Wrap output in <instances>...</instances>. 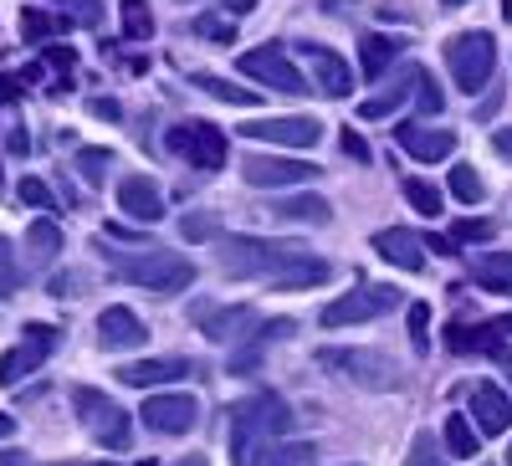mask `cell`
<instances>
[{
	"label": "cell",
	"instance_id": "cell-22",
	"mask_svg": "<svg viewBox=\"0 0 512 466\" xmlns=\"http://www.w3.org/2000/svg\"><path fill=\"white\" fill-rule=\"evenodd\" d=\"M502 333H512V318H497V323H477V328H466V323H451L446 328V349L451 354H502Z\"/></svg>",
	"mask_w": 512,
	"mask_h": 466
},
{
	"label": "cell",
	"instance_id": "cell-20",
	"mask_svg": "<svg viewBox=\"0 0 512 466\" xmlns=\"http://www.w3.org/2000/svg\"><path fill=\"white\" fill-rule=\"evenodd\" d=\"M374 251H379L390 267H400V272H425V241H420L415 231H405V226L374 231Z\"/></svg>",
	"mask_w": 512,
	"mask_h": 466
},
{
	"label": "cell",
	"instance_id": "cell-37",
	"mask_svg": "<svg viewBox=\"0 0 512 466\" xmlns=\"http://www.w3.org/2000/svg\"><path fill=\"white\" fill-rule=\"evenodd\" d=\"M410 466H446V456H441V446H436L431 431H415V441H410Z\"/></svg>",
	"mask_w": 512,
	"mask_h": 466
},
{
	"label": "cell",
	"instance_id": "cell-2",
	"mask_svg": "<svg viewBox=\"0 0 512 466\" xmlns=\"http://www.w3.org/2000/svg\"><path fill=\"white\" fill-rule=\"evenodd\" d=\"M113 267L123 282H134L144 292H159V298H175L195 282V262L180 257V251H159V246H144V251H113Z\"/></svg>",
	"mask_w": 512,
	"mask_h": 466
},
{
	"label": "cell",
	"instance_id": "cell-45",
	"mask_svg": "<svg viewBox=\"0 0 512 466\" xmlns=\"http://www.w3.org/2000/svg\"><path fill=\"white\" fill-rule=\"evenodd\" d=\"M21 200L36 205V210H47V205H52V190L41 185V180H21Z\"/></svg>",
	"mask_w": 512,
	"mask_h": 466
},
{
	"label": "cell",
	"instance_id": "cell-14",
	"mask_svg": "<svg viewBox=\"0 0 512 466\" xmlns=\"http://www.w3.org/2000/svg\"><path fill=\"white\" fill-rule=\"evenodd\" d=\"M144 426L159 436H185L200 426V400L195 395H149L144 400Z\"/></svg>",
	"mask_w": 512,
	"mask_h": 466
},
{
	"label": "cell",
	"instance_id": "cell-15",
	"mask_svg": "<svg viewBox=\"0 0 512 466\" xmlns=\"http://www.w3.org/2000/svg\"><path fill=\"white\" fill-rule=\"evenodd\" d=\"M144 338H149V328H144V318L134 308H103L98 313V344H103V354L144 349Z\"/></svg>",
	"mask_w": 512,
	"mask_h": 466
},
{
	"label": "cell",
	"instance_id": "cell-4",
	"mask_svg": "<svg viewBox=\"0 0 512 466\" xmlns=\"http://www.w3.org/2000/svg\"><path fill=\"white\" fill-rule=\"evenodd\" d=\"M318 364L333 369L344 385H359V390H374V395L405 385L400 364L390 354H379V349H318Z\"/></svg>",
	"mask_w": 512,
	"mask_h": 466
},
{
	"label": "cell",
	"instance_id": "cell-13",
	"mask_svg": "<svg viewBox=\"0 0 512 466\" xmlns=\"http://www.w3.org/2000/svg\"><path fill=\"white\" fill-rule=\"evenodd\" d=\"M241 134L256 144H282V149H313L323 139V123L318 118H256L241 123Z\"/></svg>",
	"mask_w": 512,
	"mask_h": 466
},
{
	"label": "cell",
	"instance_id": "cell-17",
	"mask_svg": "<svg viewBox=\"0 0 512 466\" xmlns=\"http://www.w3.org/2000/svg\"><path fill=\"white\" fill-rule=\"evenodd\" d=\"M118 210L139 226H154V221H164V195L149 175H128V180H118Z\"/></svg>",
	"mask_w": 512,
	"mask_h": 466
},
{
	"label": "cell",
	"instance_id": "cell-10",
	"mask_svg": "<svg viewBox=\"0 0 512 466\" xmlns=\"http://www.w3.org/2000/svg\"><path fill=\"white\" fill-rule=\"evenodd\" d=\"M241 72L256 77L272 93H287V98H303L308 93V82H303V72L287 62L282 41H267V47H256V52H241Z\"/></svg>",
	"mask_w": 512,
	"mask_h": 466
},
{
	"label": "cell",
	"instance_id": "cell-56",
	"mask_svg": "<svg viewBox=\"0 0 512 466\" xmlns=\"http://www.w3.org/2000/svg\"><path fill=\"white\" fill-rule=\"evenodd\" d=\"M502 16H507V21H512V0H502Z\"/></svg>",
	"mask_w": 512,
	"mask_h": 466
},
{
	"label": "cell",
	"instance_id": "cell-23",
	"mask_svg": "<svg viewBox=\"0 0 512 466\" xmlns=\"http://www.w3.org/2000/svg\"><path fill=\"white\" fill-rule=\"evenodd\" d=\"M277 221H292V226H328L333 221V205L323 195H282L272 205Z\"/></svg>",
	"mask_w": 512,
	"mask_h": 466
},
{
	"label": "cell",
	"instance_id": "cell-21",
	"mask_svg": "<svg viewBox=\"0 0 512 466\" xmlns=\"http://www.w3.org/2000/svg\"><path fill=\"white\" fill-rule=\"evenodd\" d=\"M185 374H195V359H139V364L118 369V385L154 390V385H169V379H185Z\"/></svg>",
	"mask_w": 512,
	"mask_h": 466
},
{
	"label": "cell",
	"instance_id": "cell-33",
	"mask_svg": "<svg viewBox=\"0 0 512 466\" xmlns=\"http://www.w3.org/2000/svg\"><path fill=\"white\" fill-rule=\"evenodd\" d=\"M118 11H123V36L128 41H149L154 36V16L144 0H118Z\"/></svg>",
	"mask_w": 512,
	"mask_h": 466
},
{
	"label": "cell",
	"instance_id": "cell-26",
	"mask_svg": "<svg viewBox=\"0 0 512 466\" xmlns=\"http://www.w3.org/2000/svg\"><path fill=\"white\" fill-rule=\"evenodd\" d=\"M472 282L487 292H512V251H482L472 262Z\"/></svg>",
	"mask_w": 512,
	"mask_h": 466
},
{
	"label": "cell",
	"instance_id": "cell-49",
	"mask_svg": "<svg viewBox=\"0 0 512 466\" xmlns=\"http://www.w3.org/2000/svg\"><path fill=\"white\" fill-rule=\"evenodd\" d=\"M16 93H21V82L16 77H0V103H11Z\"/></svg>",
	"mask_w": 512,
	"mask_h": 466
},
{
	"label": "cell",
	"instance_id": "cell-53",
	"mask_svg": "<svg viewBox=\"0 0 512 466\" xmlns=\"http://www.w3.org/2000/svg\"><path fill=\"white\" fill-rule=\"evenodd\" d=\"M175 466H205V456H185V461H175Z\"/></svg>",
	"mask_w": 512,
	"mask_h": 466
},
{
	"label": "cell",
	"instance_id": "cell-8",
	"mask_svg": "<svg viewBox=\"0 0 512 466\" xmlns=\"http://www.w3.org/2000/svg\"><path fill=\"white\" fill-rule=\"evenodd\" d=\"M400 303H405V298H400V287H390V282H364L359 292H344V298H333V303L323 308V328L369 323V318L390 313V308H400Z\"/></svg>",
	"mask_w": 512,
	"mask_h": 466
},
{
	"label": "cell",
	"instance_id": "cell-24",
	"mask_svg": "<svg viewBox=\"0 0 512 466\" xmlns=\"http://www.w3.org/2000/svg\"><path fill=\"white\" fill-rule=\"evenodd\" d=\"M395 62H400V41H395V36H379V31L359 36V67H364L369 82H379Z\"/></svg>",
	"mask_w": 512,
	"mask_h": 466
},
{
	"label": "cell",
	"instance_id": "cell-41",
	"mask_svg": "<svg viewBox=\"0 0 512 466\" xmlns=\"http://www.w3.org/2000/svg\"><path fill=\"white\" fill-rule=\"evenodd\" d=\"M415 98H420L425 113H441V108H446V93L436 88V77L425 72V67H420V77H415Z\"/></svg>",
	"mask_w": 512,
	"mask_h": 466
},
{
	"label": "cell",
	"instance_id": "cell-12",
	"mask_svg": "<svg viewBox=\"0 0 512 466\" xmlns=\"http://www.w3.org/2000/svg\"><path fill=\"white\" fill-rule=\"evenodd\" d=\"M57 349V328H47V323H26V333H21V344L0 359V390H11V385H21L26 374H36L41 364H47V354Z\"/></svg>",
	"mask_w": 512,
	"mask_h": 466
},
{
	"label": "cell",
	"instance_id": "cell-39",
	"mask_svg": "<svg viewBox=\"0 0 512 466\" xmlns=\"http://www.w3.org/2000/svg\"><path fill=\"white\" fill-rule=\"evenodd\" d=\"M21 31H26L31 41H41V36H52V31H67V16H47V11H26V16H21Z\"/></svg>",
	"mask_w": 512,
	"mask_h": 466
},
{
	"label": "cell",
	"instance_id": "cell-9",
	"mask_svg": "<svg viewBox=\"0 0 512 466\" xmlns=\"http://www.w3.org/2000/svg\"><path fill=\"white\" fill-rule=\"evenodd\" d=\"M323 169L313 159H287V154H246L241 159V180L256 190H287V185H308Z\"/></svg>",
	"mask_w": 512,
	"mask_h": 466
},
{
	"label": "cell",
	"instance_id": "cell-52",
	"mask_svg": "<svg viewBox=\"0 0 512 466\" xmlns=\"http://www.w3.org/2000/svg\"><path fill=\"white\" fill-rule=\"evenodd\" d=\"M6 436H16V420H11V415H0V441H6Z\"/></svg>",
	"mask_w": 512,
	"mask_h": 466
},
{
	"label": "cell",
	"instance_id": "cell-51",
	"mask_svg": "<svg viewBox=\"0 0 512 466\" xmlns=\"http://www.w3.org/2000/svg\"><path fill=\"white\" fill-rule=\"evenodd\" d=\"M93 113H98V118H118V103H108V98H98V103H93Z\"/></svg>",
	"mask_w": 512,
	"mask_h": 466
},
{
	"label": "cell",
	"instance_id": "cell-27",
	"mask_svg": "<svg viewBox=\"0 0 512 466\" xmlns=\"http://www.w3.org/2000/svg\"><path fill=\"white\" fill-rule=\"evenodd\" d=\"M323 282H333V267L318 262V257H308V262H297L292 272H282V277L267 282V287H277V292H303V287H323Z\"/></svg>",
	"mask_w": 512,
	"mask_h": 466
},
{
	"label": "cell",
	"instance_id": "cell-11",
	"mask_svg": "<svg viewBox=\"0 0 512 466\" xmlns=\"http://www.w3.org/2000/svg\"><path fill=\"white\" fill-rule=\"evenodd\" d=\"M190 313H195V328L210 338V344H226V349L246 344V338H251L256 328H262V323H256V308H246V303H231V308L195 303Z\"/></svg>",
	"mask_w": 512,
	"mask_h": 466
},
{
	"label": "cell",
	"instance_id": "cell-25",
	"mask_svg": "<svg viewBox=\"0 0 512 466\" xmlns=\"http://www.w3.org/2000/svg\"><path fill=\"white\" fill-rule=\"evenodd\" d=\"M415 77H420V67H400L395 77H390V88L384 93H374V98H364L359 103V113L364 118H384V113H395L405 98H410V88H415Z\"/></svg>",
	"mask_w": 512,
	"mask_h": 466
},
{
	"label": "cell",
	"instance_id": "cell-28",
	"mask_svg": "<svg viewBox=\"0 0 512 466\" xmlns=\"http://www.w3.org/2000/svg\"><path fill=\"white\" fill-rule=\"evenodd\" d=\"M200 93H210V98H221V103H231V108H256L262 98H256L251 88H236V82H226V77H216V72H195L190 77Z\"/></svg>",
	"mask_w": 512,
	"mask_h": 466
},
{
	"label": "cell",
	"instance_id": "cell-43",
	"mask_svg": "<svg viewBox=\"0 0 512 466\" xmlns=\"http://www.w3.org/2000/svg\"><path fill=\"white\" fill-rule=\"evenodd\" d=\"M492 236H497L492 221H456V226H451V241H456V246H466V241H492Z\"/></svg>",
	"mask_w": 512,
	"mask_h": 466
},
{
	"label": "cell",
	"instance_id": "cell-38",
	"mask_svg": "<svg viewBox=\"0 0 512 466\" xmlns=\"http://www.w3.org/2000/svg\"><path fill=\"white\" fill-rule=\"evenodd\" d=\"M57 11H67V21H82V26H98L103 21V0H52Z\"/></svg>",
	"mask_w": 512,
	"mask_h": 466
},
{
	"label": "cell",
	"instance_id": "cell-6",
	"mask_svg": "<svg viewBox=\"0 0 512 466\" xmlns=\"http://www.w3.org/2000/svg\"><path fill=\"white\" fill-rule=\"evenodd\" d=\"M72 405H77V415H82V426H88V436L103 441L108 451H128V446H134V420H128V410L113 405L108 395H98V390H72Z\"/></svg>",
	"mask_w": 512,
	"mask_h": 466
},
{
	"label": "cell",
	"instance_id": "cell-16",
	"mask_svg": "<svg viewBox=\"0 0 512 466\" xmlns=\"http://www.w3.org/2000/svg\"><path fill=\"white\" fill-rule=\"evenodd\" d=\"M395 139H400V149H405L410 159H420V164L451 159V149H456V134H451V129H431V123H415V118L400 123Z\"/></svg>",
	"mask_w": 512,
	"mask_h": 466
},
{
	"label": "cell",
	"instance_id": "cell-40",
	"mask_svg": "<svg viewBox=\"0 0 512 466\" xmlns=\"http://www.w3.org/2000/svg\"><path fill=\"white\" fill-rule=\"evenodd\" d=\"M16 282H21V272H16V251H11L6 236H0V298H16Z\"/></svg>",
	"mask_w": 512,
	"mask_h": 466
},
{
	"label": "cell",
	"instance_id": "cell-48",
	"mask_svg": "<svg viewBox=\"0 0 512 466\" xmlns=\"http://www.w3.org/2000/svg\"><path fill=\"white\" fill-rule=\"evenodd\" d=\"M47 62H52V67H72V52H67V47H47Z\"/></svg>",
	"mask_w": 512,
	"mask_h": 466
},
{
	"label": "cell",
	"instance_id": "cell-7",
	"mask_svg": "<svg viewBox=\"0 0 512 466\" xmlns=\"http://www.w3.org/2000/svg\"><path fill=\"white\" fill-rule=\"evenodd\" d=\"M169 149L185 154V164H190V169H205V175L226 169V154H231L226 134L216 129V123H205V118H185V123H175V129H169Z\"/></svg>",
	"mask_w": 512,
	"mask_h": 466
},
{
	"label": "cell",
	"instance_id": "cell-30",
	"mask_svg": "<svg viewBox=\"0 0 512 466\" xmlns=\"http://www.w3.org/2000/svg\"><path fill=\"white\" fill-rule=\"evenodd\" d=\"M303 456H313V446H272V441H262L246 456V466H303Z\"/></svg>",
	"mask_w": 512,
	"mask_h": 466
},
{
	"label": "cell",
	"instance_id": "cell-3",
	"mask_svg": "<svg viewBox=\"0 0 512 466\" xmlns=\"http://www.w3.org/2000/svg\"><path fill=\"white\" fill-rule=\"evenodd\" d=\"M287 426H292V410H287V400H282V395L262 390V395L241 400V405L231 410V461H236V466H246V456H251L256 446L287 436Z\"/></svg>",
	"mask_w": 512,
	"mask_h": 466
},
{
	"label": "cell",
	"instance_id": "cell-57",
	"mask_svg": "<svg viewBox=\"0 0 512 466\" xmlns=\"http://www.w3.org/2000/svg\"><path fill=\"white\" fill-rule=\"evenodd\" d=\"M180 6H195V0H180Z\"/></svg>",
	"mask_w": 512,
	"mask_h": 466
},
{
	"label": "cell",
	"instance_id": "cell-29",
	"mask_svg": "<svg viewBox=\"0 0 512 466\" xmlns=\"http://www.w3.org/2000/svg\"><path fill=\"white\" fill-rule=\"evenodd\" d=\"M446 451L451 456H466V461L482 451V436H477V426L466 415H446Z\"/></svg>",
	"mask_w": 512,
	"mask_h": 466
},
{
	"label": "cell",
	"instance_id": "cell-36",
	"mask_svg": "<svg viewBox=\"0 0 512 466\" xmlns=\"http://www.w3.org/2000/svg\"><path fill=\"white\" fill-rule=\"evenodd\" d=\"M410 344L415 354H431V308L425 303H410Z\"/></svg>",
	"mask_w": 512,
	"mask_h": 466
},
{
	"label": "cell",
	"instance_id": "cell-18",
	"mask_svg": "<svg viewBox=\"0 0 512 466\" xmlns=\"http://www.w3.org/2000/svg\"><path fill=\"white\" fill-rule=\"evenodd\" d=\"M303 57H308V67H313V88H318V93H328V98H349L354 72H349V62L338 57L333 47H318V41H308Z\"/></svg>",
	"mask_w": 512,
	"mask_h": 466
},
{
	"label": "cell",
	"instance_id": "cell-34",
	"mask_svg": "<svg viewBox=\"0 0 512 466\" xmlns=\"http://www.w3.org/2000/svg\"><path fill=\"white\" fill-rule=\"evenodd\" d=\"M72 164H77V175L88 180V185H103L108 169H113V154H108V149H77Z\"/></svg>",
	"mask_w": 512,
	"mask_h": 466
},
{
	"label": "cell",
	"instance_id": "cell-19",
	"mask_svg": "<svg viewBox=\"0 0 512 466\" xmlns=\"http://www.w3.org/2000/svg\"><path fill=\"white\" fill-rule=\"evenodd\" d=\"M472 415H477V431L502 436V431H512V395L502 385H492V379H477L472 385Z\"/></svg>",
	"mask_w": 512,
	"mask_h": 466
},
{
	"label": "cell",
	"instance_id": "cell-32",
	"mask_svg": "<svg viewBox=\"0 0 512 466\" xmlns=\"http://www.w3.org/2000/svg\"><path fill=\"white\" fill-rule=\"evenodd\" d=\"M451 195H456L461 205H482V200H487V185H482V175H477L472 164H456V169H451Z\"/></svg>",
	"mask_w": 512,
	"mask_h": 466
},
{
	"label": "cell",
	"instance_id": "cell-46",
	"mask_svg": "<svg viewBox=\"0 0 512 466\" xmlns=\"http://www.w3.org/2000/svg\"><path fill=\"white\" fill-rule=\"evenodd\" d=\"M338 144H344V154H349V159H359V164L369 159V144H364L354 129H344V139H338Z\"/></svg>",
	"mask_w": 512,
	"mask_h": 466
},
{
	"label": "cell",
	"instance_id": "cell-31",
	"mask_svg": "<svg viewBox=\"0 0 512 466\" xmlns=\"http://www.w3.org/2000/svg\"><path fill=\"white\" fill-rule=\"evenodd\" d=\"M26 251L36 262H52L57 251H62V231L52 226V221H31V231H26Z\"/></svg>",
	"mask_w": 512,
	"mask_h": 466
},
{
	"label": "cell",
	"instance_id": "cell-55",
	"mask_svg": "<svg viewBox=\"0 0 512 466\" xmlns=\"http://www.w3.org/2000/svg\"><path fill=\"white\" fill-rule=\"evenodd\" d=\"M0 466H26L21 456H0Z\"/></svg>",
	"mask_w": 512,
	"mask_h": 466
},
{
	"label": "cell",
	"instance_id": "cell-5",
	"mask_svg": "<svg viewBox=\"0 0 512 466\" xmlns=\"http://www.w3.org/2000/svg\"><path fill=\"white\" fill-rule=\"evenodd\" d=\"M446 67L456 77L461 93H482L492 82V67H497V41L492 31H456L446 41Z\"/></svg>",
	"mask_w": 512,
	"mask_h": 466
},
{
	"label": "cell",
	"instance_id": "cell-54",
	"mask_svg": "<svg viewBox=\"0 0 512 466\" xmlns=\"http://www.w3.org/2000/svg\"><path fill=\"white\" fill-rule=\"evenodd\" d=\"M441 6H446V11H456V6H472V0H441Z\"/></svg>",
	"mask_w": 512,
	"mask_h": 466
},
{
	"label": "cell",
	"instance_id": "cell-1",
	"mask_svg": "<svg viewBox=\"0 0 512 466\" xmlns=\"http://www.w3.org/2000/svg\"><path fill=\"white\" fill-rule=\"evenodd\" d=\"M221 257V272L226 277H262V282H277L282 272H292L297 262H308V246L303 241H272V236H221L216 246Z\"/></svg>",
	"mask_w": 512,
	"mask_h": 466
},
{
	"label": "cell",
	"instance_id": "cell-35",
	"mask_svg": "<svg viewBox=\"0 0 512 466\" xmlns=\"http://www.w3.org/2000/svg\"><path fill=\"white\" fill-rule=\"evenodd\" d=\"M405 200L420 210L425 221L441 216V190H436V185H425V180H405Z\"/></svg>",
	"mask_w": 512,
	"mask_h": 466
},
{
	"label": "cell",
	"instance_id": "cell-42",
	"mask_svg": "<svg viewBox=\"0 0 512 466\" xmlns=\"http://www.w3.org/2000/svg\"><path fill=\"white\" fill-rule=\"evenodd\" d=\"M185 241H210V236H216L221 231V221L216 216H210V210H195V216H185Z\"/></svg>",
	"mask_w": 512,
	"mask_h": 466
},
{
	"label": "cell",
	"instance_id": "cell-47",
	"mask_svg": "<svg viewBox=\"0 0 512 466\" xmlns=\"http://www.w3.org/2000/svg\"><path fill=\"white\" fill-rule=\"evenodd\" d=\"M492 149H497L502 159H512V129H497V134H492Z\"/></svg>",
	"mask_w": 512,
	"mask_h": 466
},
{
	"label": "cell",
	"instance_id": "cell-50",
	"mask_svg": "<svg viewBox=\"0 0 512 466\" xmlns=\"http://www.w3.org/2000/svg\"><path fill=\"white\" fill-rule=\"evenodd\" d=\"M226 11L231 16H246V11H256V0H226Z\"/></svg>",
	"mask_w": 512,
	"mask_h": 466
},
{
	"label": "cell",
	"instance_id": "cell-58",
	"mask_svg": "<svg viewBox=\"0 0 512 466\" xmlns=\"http://www.w3.org/2000/svg\"><path fill=\"white\" fill-rule=\"evenodd\" d=\"M507 456H512V451H507Z\"/></svg>",
	"mask_w": 512,
	"mask_h": 466
},
{
	"label": "cell",
	"instance_id": "cell-44",
	"mask_svg": "<svg viewBox=\"0 0 512 466\" xmlns=\"http://www.w3.org/2000/svg\"><path fill=\"white\" fill-rule=\"evenodd\" d=\"M195 31H200V36H216V41H231V36H236V26H231V21H221V16H200V21H195Z\"/></svg>",
	"mask_w": 512,
	"mask_h": 466
}]
</instances>
